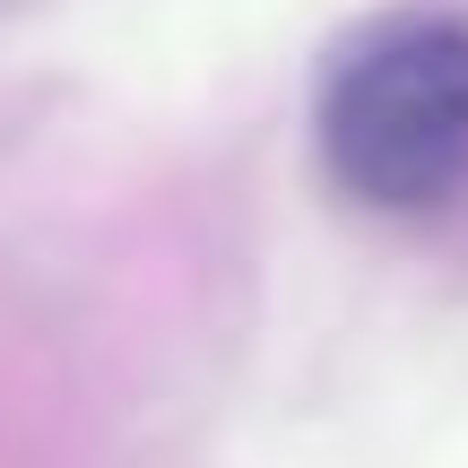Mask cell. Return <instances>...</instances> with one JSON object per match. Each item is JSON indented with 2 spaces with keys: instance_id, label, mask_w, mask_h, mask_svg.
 <instances>
[{
  "instance_id": "cell-1",
  "label": "cell",
  "mask_w": 468,
  "mask_h": 468,
  "mask_svg": "<svg viewBox=\"0 0 468 468\" xmlns=\"http://www.w3.org/2000/svg\"><path fill=\"white\" fill-rule=\"evenodd\" d=\"M321 165L382 218L442 208L468 183V17L408 9L356 35L321 79Z\"/></svg>"
}]
</instances>
